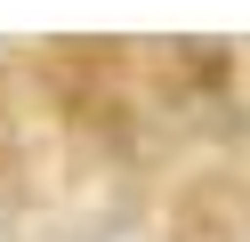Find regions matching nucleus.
Segmentation results:
<instances>
[{"instance_id":"nucleus-2","label":"nucleus","mask_w":250,"mask_h":242,"mask_svg":"<svg viewBox=\"0 0 250 242\" xmlns=\"http://www.w3.org/2000/svg\"><path fill=\"white\" fill-rule=\"evenodd\" d=\"M8 210H17V194H8V186H0V226H8Z\"/></svg>"},{"instance_id":"nucleus-1","label":"nucleus","mask_w":250,"mask_h":242,"mask_svg":"<svg viewBox=\"0 0 250 242\" xmlns=\"http://www.w3.org/2000/svg\"><path fill=\"white\" fill-rule=\"evenodd\" d=\"M81 242H146L137 226H97V234H81Z\"/></svg>"}]
</instances>
